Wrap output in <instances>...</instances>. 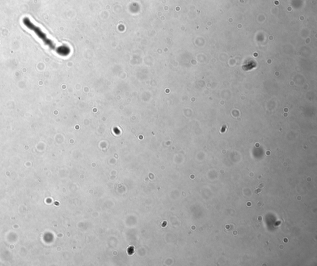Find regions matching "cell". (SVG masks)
Wrapping results in <instances>:
<instances>
[{"mask_svg": "<svg viewBox=\"0 0 317 266\" xmlns=\"http://www.w3.org/2000/svg\"><path fill=\"white\" fill-rule=\"evenodd\" d=\"M23 23L26 28L33 31L34 33L37 35V37L42 40L46 45H48L51 49L57 51L58 54L61 53L59 48L56 47L55 43L51 41L50 39H48L44 32L42 31V29L35 25L33 23H32L31 21L28 18H24L23 20Z\"/></svg>", "mask_w": 317, "mask_h": 266, "instance_id": "cell-1", "label": "cell"}]
</instances>
